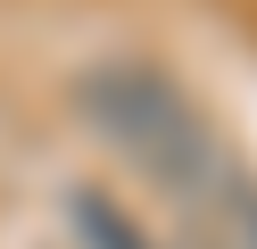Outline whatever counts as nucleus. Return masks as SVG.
Listing matches in <instances>:
<instances>
[{"label": "nucleus", "instance_id": "nucleus-1", "mask_svg": "<svg viewBox=\"0 0 257 249\" xmlns=\"http://www.w3.org/2000/svg\"><path fill=\"white\" fill-rule=\"evenodd\" d=\"M67 108L91 125V141L116 149L141 183H158L183 208H207L216 175L232 166V149L216 141L207 108L166 75L158 58H100L67 83Z\"/></svg>", "mask_w": 257, "mask_h": 249}, {"label": "nucleus", "instance_id": "nucleus-2", "mask_svg": "<svg viewBox=\"0 0 257 249\" xmlns=\"http://www.w3.org/2000/svg\"><path fill=\"white\" fill-rule=\"evenodd\" d=\"M58 208H67V224H75V249H166L108 183H67Z\"/></svg>", "mask_w": 257, "mask_h": 249}, {"label": "nucleus", "instance_id": "nucleus-3", "mask_svg": "<svg viewBox=\"0 0 257 249\" xmlns=\"http://www.w3.org/2000/svg\"><path fill=\"white\" fill-rule=\"evenodd\" d=\"M207 232H216L224 249H257V175L240 158L224 166L216 191H207Z\"/></svg>", "mask_w": 257, "mask_h": 249}, {"label": "nucleus", "instance_id": "nucleus-4", "mask_svg": "<svg viewBox=\"0 0 257 249\" xmlns=\"http://www.w3.org/2000/svg\"><path fill=\"white\" fill-rule=\"evenodd\" d=\"M183 249H224V241H216V232H207V224H199V232H191V241H183Z\"/></svg>", "mask_w": 257, "mask_h": 249}]
</instances>
